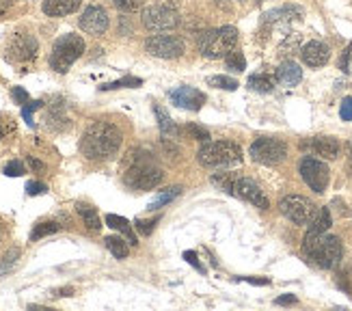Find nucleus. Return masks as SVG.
Instances as JSON below:
<instances>
[{
    "label": "nucleus",
    "mask_w": 352,
    "mask_h": 311,
    "mask_svg": "<svg viewBox=\"0 0 352 311\" xmlns=\"http://www.w3.org/2000/svg\"><path fill=\"white\" fill-rule=\"evenodd\" d=\"M124 134L111 121H96L80 138V151L89 160H109L119 151Z\"/></svg>",
    "instance_id": "nucleus-1"
},
{
    "label": "nucleus",
    "mask_w": 352,
    "mask_h": 311,
    "mask_svg": "<svg viewBox=\"0 0 352 311\" xmlns=\"http://www.w3.org/2000/svg\"><path fill=\"white\" fill-rule=\"evenodd\" d=\"M302 253L314 266L331 270L340 266L344 257V246L338 236H327V233H322V236H305Z\"/></svg>",
    "instance_id": "nucleus-2"
},
{
    "label": "nucleus",
    "mask_w": 352,
    "mask_h": 311,
    "mask_svg": "<svg viewBox=\"0 0 352 311\" xmlns=\"http://www.w3.org/2000/svg\"><path fill=\"white\" fill-rule=\"evenodd\" d=\"M204 167H238L242 162V147L232 141H206L197 151Z\"/></svg>",
    "instance_id": "nucleus-3"
},
{
    "label": "nucleus",
    "mask_w": 352,
    "mask_h": 311,
    "mask_svg": "<svg viewBox=\"0 0 352 311\" xmlns=\"http://www.w3.org/2000/svg\"><path fill=\"white\" fill-rule=\"evenodd\" d=\"M37 52H39V43L30 33H13L5 43L7 63L20 67L22 72H26L28 65L35 63Z\"/></svg>",
    "instance_id": "nucleus-4"
},
{
    "label": "nucleus",
    "mask_w": 352,
    "mask_h": 311,
    "mask_svg": "<svg viewBox=\"0 0 352 311\" xmlns=\"http://www.w3.org/2000/svg\"><path fill=\"white\" fill-rule=\"evenodd\" d=\"M85 54V39L80 35H63L58 37L50 52V67L58 74H65L76 61Z\"/></svg>",
    "instance_id": "nucleus-5"
},
{
    "label": "nucleus",
    "mask_w": 352,
    "mask_h": 311,
    "mask_svg": "<svg viewBox=\"0 0 352 311\" xmlns=\"http://www.w3.org/2000/svg\"><path fill=\"white\" fill-rule=\"evenodd\" d=\"M238 43V30L234 26H221L208 30L199 39V50L206 58H225Z\"/></svg>",
    "instance_id": "nucleus-6"
},
{
    "label": "nucleus",
    "mask_w": 352,
    "mask_h": 311,
    "mask_svg": "<svg viewBox=\"0 0 352 311\" xmlns=\"http://www.w3.org/2000/svg\"><path fill=\"white\" fill-rule=\"evenodd\" d=\"M162 182V171L145 158H134L124 173V184L132 191H151Z\"/></svg>",
    "instance_id": "nucleus-7"
},
{
    "label": "nucleus",
    "mask_w": 352,
    "mask_h": 311,
    "mask_svg": "<svg viewBox=\"0 0 352 311\" xmlns=\"http://www.w3.org/2000/svg\"><path fill=\"white\" fill-rule=\"evenodd\" d=\"M143 26L154 33H166L179 26V13L171 3H156L143 9Z\"/></svg>",
    "instance_id": "nucleus-8"
},
{
    "label": "nucleus",
    "mask_w": 352,
    "mask_h": 311,
    "mask_svg": "<svg viewBox=\"0 0 352 311\" xmlns=\"http://www.w3.org/2000/svg\"><path fill=\"white\" fill-rule=\"evenodd\" d=\"M279 210L294 225H309L318 214V206L302 195H287L279 201Z\"/></svg>",
    "instance_id": "nucleus-9"
},
{
    "label": "nucleus",
    "mask_w": 352,
    "mask_h": 311,
    "mask_svg": "<svg viewBox=\"0 0 352 311\" xmlns=\"http://www.w3.org/2000/svg\"><path fill=\"white\" fill-rule=\"evenodd\" d=\"M251 158L259 164H266V167H274L285 160L287 156V145L279 138H272V136H262L253 141L251 145Z\"/></svg>",
    "instance_id": "nucleus-10"
},
{
    "label": "nucleus",
    "mask_w": 352,
    "mask_h": 311,
    "mask_svg": "<svg viewBox=\"0 0 352 311\" xmlns=\"http://www.w3.org/2000/svg\"><path fill=\"white\" fill-rule=\"evenodd\" d=\"M300 178L305 180V184L309 186V189L318 195H322L327 189H329V182H331V169L327 162L318 160V158H311V156H307V158L300 160Z\"/></svg>",
    "instance_id": "nucleus-11"
},
{
    "label": "nucleus",
    "mask_w": 352,
    "mask_h": 311,
    "mask_svg": "<svg viewBox=\"0 0 352 311\" xmlns=\"http://www.w3.org/2000/svg\"><path fill=\"white\" fill-rule=\"evenodd\" d=\"M145 50L156 58H177L186 52V45L173 35H154L145 41Z\"/></svg>",
    "instance_id": "nucleus-12"
},
{
    "label": "nucleus",
    "mask_w": 352,
    "mask_h": 311,
    "mask_svg": "<svg viewBox=\"0 0 352 311\" xmlns=\"http://www.w3.org/2000/svg\"><path fill=\"white\" fill-rule=\"evenodd\" d=\"M232 195L244 199V201H249V204H253L255 208H262V210H268L270 208V201L268 197L264 195V191L259 189L257 182L249 180V178H240L234 182V191Z\"/></svg>",
    "instance_id": "nucleus-13"
},
{
    "label": "nucleus",
    "mask_w": 352,
    "mask_h": 311,
    "mask_svg": "<svg viewBox=\"0 0 352 311\" xmlns=\"http://www.w3.org/2000/svg\"><path fill=\"white\" fill-rule=\"evenodd\" d=\"M80 28L89 35H104L109 28V13L100 5H91L80 15Z\"/></svg>",
    "instance_id": "nucleus-14"
},
{
    "label": "nucleus",
    "mask_w": 352,
    "mask_h": 311,
    "mask_svg": "<svg viewBox=\"0 0 352 311\" xmlns=\"http://www.w3.org/2000/svg\"><path fill=\"white\" fill-rule=\"evenodd\" d=\"M169 100L186 111H201V106L206 104V96L195 87H177L169 93Z\"/></svg>",
    "instance_id": "nucleus-15"
},
{
    "label": "nucleus",
    "mask_w": 352,
    "mask_h": 311,
    "mask_svg": "<svg viewBox=\"0 0 352 311\" xmlns=\"http://www.w3.org/2000/svg\"><path fill=\"white\" fill-rule=\"evenodd\" d=\"M300 58H302V63L309 67H322L329 63L331 48L322 41H309L300 48Z\"/></svg>",
    "instance_id": "nucleus-16"
},
{
    "label": "nucleus",
    "mask_w": 352,
    "mask_h": 311,
    "mask_svg": "<svg viewBox=\"0 0 352 311\" xmlns=\"http://www.w3.org/2000/svg\"><path fill=\"white\" fill-rule=\"evenodd\" d=\"M80 5H82V0H43L41 9L45 15H50V18H63V15L78 11Z\"/></svg>",
    "instance_id": "nucleus-17"
},
{
    "label": "nucleus",
    "mask_w": 352,
    "mask_h": 311,
    "mask_svg": "<svg viewBox=\"0 0 352 311\" xmlns=\"http://www.w3.org/2000/svg\"><path fill=\"white\" fill-rule=\"evenodd\" d=\"M316 156H322L324 160H335L340 156V141L335 136H316L309 143Z\"/></svg>",
    "instance_id": "nucleus-18"
},
{
    "label": "nucleus",
    "mask_w": 352,
    "mask_h": 311,
    "mask_svg": "<svg viewBox=\"0 0 352 311\" xmlns=\"http://www.w3.org/2000/svg\"><path fill=\"white\" fill-rule=\"evenodd\" d=\"M302 9L296 7V5H285V7H279V9H272L264 15V22L266 24H287L292 20H300L302 18Z\"/></svg>",
    "instance_id": "nucleus-19"
},
{
    "label": "nucleus",
    "mask_w": 352,
    "mask_h": 311,
    "mask_svg": "<svg viewBox=\"0 0 352 311\" xmlns=\"http://www.w3.org/2000/svg\"><path fill=\"white\" fill-rule=\"evenodd\" d=\"M277 81L283 87H296L302 81V69L294 63V61H283L277 69Z\"/></svg>",
    "instance_id": "nucleus-20"
},
{
    "label": "nucleus",
    "mask_w": 352,
    "mask_h": 311,
    "mask_svg": "<svg viewBox=\"0 0 352 311\" xmlns=\"http://www.w3.org/2000/svg\"><path fill=\"white\" fill-rule=\"evenodd\" d=\"M331 212L329 208H322V210H318V214L314 216V221L309 223V229L305 236H322V233H327L331 229Z\"/></svg>",
    "instance_id": "nucleus-21"
},
{
    "label": "nucleus",
    "mask_w": 352,
    "mask_h": 311,
    "mask_svg": "<svg viewBox=\"0 0 352 311\" xmlns=\"http://www.w3.org/2000/svg\"><path fill=\"white\" fill-rule=\"evenodd\" d=\"M76 212L80 214V219H82V223L87 225V229H91V231H100L102 221H100L98 210H96L94 206H89V204H76Z\"/></svg>",
    "instance_id": "nucleus-22"
},
{
    "label": "nucleus",
    "mask_w": 352,
    "mask_h": 311,
    "mask_svg": "<svg viewBox=\"0 0 352 311\" xmlns=\"http://www.w3.org/2000/svg\"><path fill=\"white\" fill-rule=\"evenodd\" d=\"M106 225H109L111 229H117V231H121V233H126L128 240H130V244H139V242H136V236H134V231H132L130 223L124 219V216L109 214V216H106Z\"/></svg>",
    "instance_id": "nucleus-23"
},
{
    "label": "nucleus",
    "mask_w": 352,
    "mask_h": 311,
    "mask_svg": "<svg viewBox=\"0 0 352 311\" xmlns=\"http://www.w3.org/2000/svg\"><path fill=\"white\" fill-rule=\"evenodd\" d=\"M154 113H156V117H158V126H160L162 136H166V138H175V136H177V128H175L173 119H171L169 115H166L160 106H154Z\"/></svg>",
    "instance_id": "nucleus-24"
},
{
    "label": "nucleus",
    "mask_w": 352,
    "mask_h": 311,
    "mask_svg": "<svg viewBox=\"0 0 352 311\" xmlns=\"http://www.w3.org/2000/svg\"><path fill=\"white\" fill-rule=\"evenodd\" d=\"M179 193H182L179 186H171V189H166L164 193H160L154 201H151V204L147 206V210H149V212H154V210L164 208L166 204H171L173 199H177V197H179Z\"/></svg>",
    "instance_id": "nucleus-25"
},
{
    "label": "nucleus",
    "mask_w": 352,
    "mask_h": 311,
    "mask_svg": "<svg viewBox=\"0 0 352 311\" xmlns=\"http://www.w3.org/2000/svg\"><path fill=\"white\" fill-rule=\"evenodd\" d=\"M249 87L259 93H270L274 89V78L268 74H253L249 78Z\"/></svg>",
    "instance_id": "nucleus-26"
},
{
    "label": "nucleus",
    "mask_w": 352,
    "mask_h": 311,
    "mask_svg": "<svg viewBox=\"0 0 352 311\" xmlns=\"http://www.w3.org/2000/svg\"><path fill=\"white\" fill-rule=\"evenodd\" d=\"M104 242H106V248H109V251H111L117 259H126V257H128L130 248H128V242H126V240H121V238H117V236H109Z\"/></svg>",
    "instance_id": "nucleus-27"
},
{
    "label": "nucleus",
    "mask_w": 352,
    "mask_h": 311,
    "mask_svg": "<svg viewBox=\"0 0 352 311\" xmlns=\"http://www.w3.org/2000/svg\"><path fill=\"white\" fill-rule=\"evenodd\" d=\"M225 63H227V69H232V72H244V69H247L244 54L240 50H236V48L225 56Z\"/></svg>",
    "instance_id": "nucleus-28"
},
{
    "label": "nucleus",
    "mask_w": 352,
    "mask_h": 311,
    "mask_svg": "<svg viewBox=\"0 0 352 311\" xmlns=\"http://www.w3.org/2000/svg\"><path fill=\"white\" fill-rule=\"evenodd\" d=\"M208 85L217 89H225V91H236L240 87L238 81H234V78H229V76H210Z\"/></svg>",
    "instance_id": "nucleus-29"
},
{
    "label": "nucleus",
    "mask_w": 352,
    "mask_h": 311,
    "mask_svg": "<svg viewBox=\"0 0 352 311\" xmlns=\"http://www.w3.org/2000/svg\"><path fill=\"white\" fill-rule=\"evenodd\" d=\"M58 229H60V225L54 223V221L39 223V225L33 229V233H30V240H39V238H43V236H50V233H54V231H58Z\"/></svg>",
    "instance_id": "nucleus-30"
},
{
    "label": "nucleus",
    "mask_w": 352,
    "mask_h": 311,
    "mask_svg": "<svg viewBox=\"0 0 352 311\" xmlns=\"http://www.w3.org/2000/svg\"><path fill=\"white\" fill-rule=\"evenodd\" d=\"M143 81L141 78H121V81H115V83H109V85H104L102 91H111V89H124V87H139Z\"/></svg>",
    "instance_id": "nucleus-31"
},
{
    "label": "nucleus",
    "mask_w": 352,
    "mask_h": 311,
    "mask_svg": "<svg viewBox=\"0 0 352 311\" xmlns=\"http://www.w3.org/2000/svg\"><path fill=\"white\" fill-rule=\"evenodd\" d=\"M18 257H20V248H11V251L3 257V261H0V275L9 272V270L15 266V261H18Z\"/></svg>",
    "instance_id": "nucleus-32"
},
{
    "label": "nucleus",
    "mask_w": 352,
    "mask_h": 311,
    "mask_svg": "<svg viewBox=\"0 0 352 311\" xmlns=\"http://www.w3.org/2000/svg\"><path fill=\"white\" fill-rule=\"evenodd\" d=\"M41 106H43V102H41V100H37V102H28V104H24V106H22V117H24V121L28 123V126H35L33 113H35V111H39Z\"/></svg>",
    "instance_id": "nucleus-33"
},
{
    "label": "nucleus",
    "mask_w": 352,
    "mask_h": 311,
    "mask_svg": "<svg viewBox=\"0 0 352 311\" xmlns=\"http://www.w3.org/2000/svg\"><path fill=\"white\" fill-rule=\"evenodd\" d=\"M115 7L121 9V11H126V13H132L136 9H141L145 0H113Z\"/></svg>",
    "instance_id": "nucleus-34"
},
{
    "label": "nucleus",
    "mask_w": 352,
    "mask_h": 311,
    "mask_svg": "<svg viewBox=\"0 0 352 311\" xmlns=\"http://www.w3.org/2000/svg\"><path fill=\"white\" fill-rule=\"evenodd\" d=\"M234 182H236V180H234L232 175L227 178L225 173H219V175H214V178H212V184L221 186V189L227 191V193H232V191H234Z\"/></svg>",
    "instance_id": "nucleus-35"
},
{
    "label": "nucleus",
    "mask_w": 352,
    "mask_h": 311,
    "mask_svg": "<svg viewBox=\"0 0 352 311\" xmlns=\"http://www.w3.org/2000/svg\"><path fill=\"white\" fill-rule=\"evenodd\" d=\"M26 173V169H24V164L20 162V160H11L7 167H5V175H9V178H20V175H24Z\"/></svg>",
    "instance_id": "nucleus-36"
},
{
    "label": "nucleus",
    "mask_w": 352,
    "mask_h": 311,
    "mask_svg": "<svg viewBox=\"0 0 352 311\" xmlns=\"http://www.w3.org/2000/svg\"><path fill=\"white\" fill-rule=\"evenodd\" d=\"M340 117L344 121H352V98H344L340 106Z\"/></svg>",
    "instance_id": "nucleus-37"
},
{
    "label": "nucleus",
    "mask_w": 352,
    "mask_h": 311,
    "mask_svg": "<svg viewBox=\"0 0 352 311\" xmlns=\"http://www.w3.org/2000/svg\"><path fill=\"white\" fill-rule=\"evenodd\" d=\"M298 41H300V37H298V35H292V37H289V41L285 39V41L281 43L279 52H281V54H292V52H289V50H296Z\"/></svg>",
    "instance_id": "nucleus-38"
},
{
    "label": "nucleus",
    "mask_w": 352,
    "mask_h": 311,
    "mask_svg": "<svg viewBox=\"0 0 352 311\" xmlns=\"http://www.w3.org/2000/svg\"><path fill=\"white\" fill-rule=\"evenodd\" d=\"M45 191H48V189H45V186H43L41 182H28V184H26V193H28L30 197L43 195Z\"/></svg>",
    "instance_id": "nucleus-39"
},
{
    "label": "nucleus",
    "mask_w": 352,
    "mask_h": 311,
    "mask_svg": "<svg viewBox=\"0 0 352 311\" xmlns=\"http://www.w3.org/2000/svg\"><path fill=\"white\" fill-rule=\"evenodd\" d=\"M350 61H352V43L344 50V54H342V58H340V69H342V72H346V74L350 72Z\"/></svg>",
    "instance_id": "nucleus-40"
},
{
    "label": "nucleus",
    "mask_w": 352,
    "mask_h": 311,
    "mask_svg": "<svg viewBox=\"0 0 352 311\" xmlns=\"http://www.w3.org/2000/svg\"><path fill=\"white\" fill-rule=\"evenodd\" d=\"M158 223V219H154V221H136L134 225H136V229H139L143 236H149L151 231H154V225Z\"/></svg>",
    "instance_id": "nucleus-41"
},
{
    "label": "nucleus",
    "mask_w": 352,
    "mask_h": 311,
    "mask_svg": "<svg viewBox=\"0 0 352 311\" xmlns=\"http://www.w3.org/2000/svg\"><path fill=\"white\" fill-rule=\"evenodd\" d=\"M11 96H13V100H15V102L22 104V106H24V104H28V93H26L22 87H13V89H11Z\"/></svg>",
    "instance_id": "nucleus-42"
},
{
    "label": "nucleus",
    "mask_w": 352,
    "mask_h": 311,
    "mask_svg": "<svg viewBox=\"0 0 352 311\" xmlns=\"http://www.w3.org/2000/svg\"><path fill=\"white\" fill-rule=\"evenodd\" d=\"M186 130H188V132L192 134V138H199V141H208V138H210L208 130H204V128L195 126V123H190V126H188Z\"/></svg>",
    "instance_id": "nucleus-43"
},
{
    "label": "nucleus",
    "mask_w": 352,
    "mask_h": 311,
    "mask_svg": "<svg viewBox=\"0 0 352 311\" xmlns=\"http://www.w3.org/2000/svg\"><path fill=\"white\" fill-rule=\"evenodd\" d=\"M184 259H186L190 266H195L197 270H201V272H206V268L201 266V264H199V259H197V253H192V251H186L184 253Z\"/></svg>",
    "instance_id": "nucleus-44"
},
{
    "label": "nucleus",
    "mask_w": 352,
    "mask_h": 311,
    "mask_svg": "<svg viewBox=\"0 0 352 311\" xmlns=\"http://www.w3.org/2000/svg\"><path fill=\"white\" fill-rule=\"evenodd\" d=\"M298 299L294 297V294H285V297H279L277 301H274V305H296Z\"/></svg>",
    "instance_id": "nucleus-45"
},
{
    "label": "nucleus",
    "mask_w": 352,
    "mask_h": 311,
    "mask_svg": "<svg viewBox=\"0 0 352 311\" xmlns=\"http://www.w3.org/2000/svg\"><path fill=\"white\" fill-rule=\"evenodd\" d=\"M242 281H247V283H255V286H268V283H270L268 279H253V277H242Z\"/></svg>",
    "instance_id": "nucleus-46"
},
{
    "label": "nucleus",
    "mask_w": 352,
    "mask_h": 311,
    "mask_svg": "<svg viewBox=\"0 0 352 311\" xmlns=\"http://www.w3.org/2000/svg\"><path fill=\"white\" fill-rule=\"evenodd\" d=\"M72 294H74L72 288H63V290H56V292L52 294V297H72Z\"/></svg>",
    "instance_id": "nucleus-47"
},
{
    "label": "nucleus",
    "mask_w": 352,
    "mask_h": 311,
    "mask_svg": "<svg viewBox=\"0 0 352 311\" xmlns=\"http://www.w3.org/2000/svg\"><path fill=\"white\" fill-rule=\"evenodd\" d=\"M28 162H30V167H33L35 171H41L43 169V164L39 160H35V158H28Z\"/></svg>",
    "instance_id": "nucleus-48"
},
{
    "label": "nucleus",
    "mask_w": 352,
    "mask_h": 311,
    "mask_svg": "<svg viewBox=\"0 0 352 311\" xmlns=\"http://www.w3.org/2000/svg\"><path fill=\"white\" fill-rule=\"evenodd\" d=\"M7 9H9V0H0V15H3Z\"/></svg>",
    "instance_id": "nucleus-49"
},
{
    "label": "nucleus",
    "mask_w": 352,
    "mask_h": 311,
    "mask_svg": "<svg viewBox=\"0 0 352 311\" xmlns=\"http://www.w3.org/2000/svg\"><path fill=\"white\" fill-rule=\"evenodd\" d=\"M5 132H7V130H5V123H3V121H0V138H3V136H5Z\"/></svg>",
    "instance_id": "nucleus-50"
},
{
    "label": "nucleus",
    "mask_w": 352,
    "mask_h": 311,
    "mask_svg": "<svg viewBox=\"0 0 352 311\" xmlns=\"http://www.w3.org/2000/svg\"><path fill=\"white\" fill-rule=\"evenodd\" d=\"M217 3H221V5H229V3H238V0H217Z\"/></svg>",
    "instance_id": "nucleus-51"
},
{
    "label": "nucleus",
    "mask_w": 352,
    "mask_h": 311,
    "mask_svg": "<svg viewBox=\"0 0 352 311\" xmlns=\"http://www.w3.org/2000/svg\"><path fill=\"white\" fill-rule=\"evenodd\" d=\"M348 156L352 158V143H348Z\"/></svg>",
    "instance_id": "nucleus-52"
},
{
    "label": "nucleus",
    "mask_w": 352,
    "mask_h": 311,
    "mask_svg": "<svg viewBox=\"0 0 352 311\" xmlns=\"http://www.w3.org/2000/svg\"><path fill=\"white\" fill-rule=\"evenodd\" d=\"M259 3H262V0H259Z\"/></svg>",
    "instance_id": "nucleus-53"
}]
</instances>
